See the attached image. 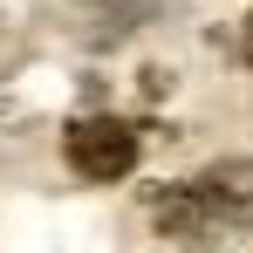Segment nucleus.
Wrapping results in <instances>:
<instances>
[{
  "mask_svg": "<svg viewBox=\"0 0 253 253\" xmlns=\"http://www.w3.org/2000/svg\"><path fill=\"white\" fill-rule=\"evenodd\" d=\"M247 62H253V14H247Z\"/></svg>",
  "mask_w": 253,
  "mask_h": 253,
  "instance_id": "2",
  "label": "nucleus"
},
{
  "mask_svg": "<svg viewBox=\"0 0 253 253\" xmlns=\"http://www.w3.org/2000/svg\"><path fill=\"white\" fill-rule=\"evenodd\" d=\"M62 151H69V165L96 178V185H110V178H130L137 171V130L124 117H76L69 137H62Z\"/></svg>",
  "mask_w": 253,
  "mask_h": 253,
  "instance_id": "1",
  "label": "nucleus"
}]
</instances>
